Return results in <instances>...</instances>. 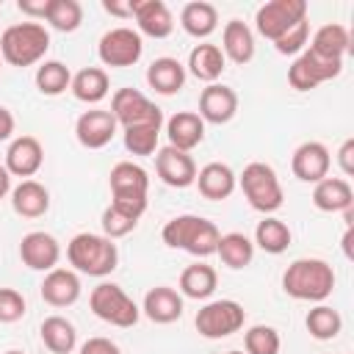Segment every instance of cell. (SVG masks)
Listing matches in <instances>:
<instances>
[{"label": "cell", "instance_id": "cell-1", "mask_svg": "<svg viewBox=\"0 0 354 354\" xmlns=\"http://www.w3.org/2000/svg\"><path fill=\"white\" fill-rule=\"evenodd\" d=\"M282 290L299 301H324L335 290V271L321 257H299L285 268Z\"/></svg>", "mask_w": 354, "mask_h": 354}, {"label": "cell", "instance_id": "cell-2", "mask_svg": "<svg viewBox=\"0 0 354 354\" xmlns=\"http://www.w3.org/2000/svg\"><path fill=\"white\" fill-rule=\"evenodd\" d=\"M160 238L171 249H183L194 257H207V254H216L221 232L213 221L194 216V213H185V216H174L171 221H166Z\"/></svg>", "mask_w": 354, "mask_h": 354}, {"label": "cell", "instance_id": "cell-3", "mask_svg": "<svg viewBox=\"0 0 354 354\" xmlns=\"http://www.w3.org/2000/svg\"><path fill=\"white\" fill-rule=\"evenodd\" d=\"M66 260L77 274L108 277L119 263V249L111 238L94 232H77L66 243Z\"/></svg>", "mask_w": 354, "mask_h": 354}, {"label": "cell", "instance_id": "cell-4", "mask_svg": "<svg viewBox=\"0 0 354 354\" xmlns=\"http://www.w3.org/2000/svg\"><path fill=\"white\" fill-rule=\"evenodd\" d=\"M108 185H111V205L138 221L147 210V191H149L147 171L133 160H119L111 169Z\"/></svg>", "mask_w": 354, "mask_h": 354}, {"label": "cell", "instance_id": "cell-5", "mask_svg": "<svg viewBox=\"0 0 354 354\" xmlns=\"http://www.w3.org/2000/svg\"><path fill=\"white\" fill-rule=\"evenodd\" d=\"M50 50V33L39 22L8 25L0 36V58L11 66H33Z\"/></svg>", "mask_w": 354, "mask_h": 354}, {"label": "cell", "instance_id": "cell-6", "mask_svg": "<svg viewBox=\"0 0 354 354\" xmlns=\"http://www.w3.org/2000/svg\"><path fill=\"white\" fill-rule=\"evenodd\" d=\"M238 185H241L246 202H249L254 210H260V213L268 216V213H274V210L282 207V199H285L282 183H279L277 171H274L268 163H260V160L249 163V166L243 169V174L238 177Z\"/></svg>", "mask_w": 354, "mask_h": 354}, {"label": "cell", "instance_id": "cell-7", "mask_svg": "<svg viewBox=\"0 0 354 354\" xmlns=\"http://www.w3.org/2000/svg\"><path fill=\"white\" fill-rule=\"evenodd\" d=\"M88 304H91V313H94L100 321H105V324H111V326H119V329L133 326V324L138 321V315H141L138 304H136L119 285H113V282H100V285L91 290Z\"/></svg>", "mask_w": 354, "mask_h": 354}, {"label": "cell", "instance_id": "cell-8", "mask_svg": "<svg viewBox=\"0 0 354 354\" xmlns=\"http://www.w3.org/2000/svg\"><path fill=\"white\" fill-rule=\"evenodd\" d=\"M246 321V310L243 304H238L235 299H216V301H207L194 324H196V332L207 340H221V337H230L235 335Z\"/></svg>", "mask_w": 354, "mask_h": 354}, {"label": "cell", "instance_id": "cell-9", "mask_svg": "<svg viewBox=\"0 0 354 354\" xmlns=\"http://www.w3.org/2000/svg\"><path fill=\"white\" fill-rule=\"evenodd\" d=\"M111 113L124 130L138 124H163V111L138 88H119L111 97Z\"/></svg>", "mask_w": 354, "mask_h": 354}, {"label": "cell", "instance_id": "cell-10", "mask_svg": "<svg viewBox=\"0 0 354 354\" xmlns=\"http://www.w3.org/2000/svg\"><path fill=\"white\" fill-rule=\"evenodd\" d=\"M307 19V3L304 0H268L257 8L254 14V25L257 33L277 41L290 25Z\"/></svg>", "mask_w": 354, "mask_h": 354}, {"label": "cell", "instance_id": "cell-11", "mask_svg": "<svg viewBox=\"0 0 354 354\" xmlns=\"http://www.w3.org/2000/svg\"><path fill=\"white\" fill-rule=\"evenodd\" d=\"M144 53L141 33L133 28H111L97 44V55L105 66H133Z\"/></svg>", "mask_w": 354, "mask_h": 354}, {"label": "cell", "instance_id": "cell-12", "mask_svg": "<svg viewBox=\"0 0 354 354\" xmlns=\"http://www.w3.org/2000/svg\"><path fill=\"white\" fill-rule=\"evenodd\" d=\"M343 72V61H332V58H321L310 50H304L288 69V83L296 91H313L315 86L337 77Z\"/></svg>", "mask_w": 354, "mask_h": 354}, {"label": "cell", "instance_id": "cell-13", "mask_svg": "<svg viewBox=\"0 0 354 354\" xmlns=\"http://www.w3.org/2000/svg\"><path fill=\"white\" fill-rule=\"evenodd\" d=\"M116 119L111 111L94 108V111H83L75 122V136L86 149H102L113 141L116 136Z\"/></svg>", "mask_w": 354, "mask_h": 354}, {"label": "cell", "instance_id": "cell-14", "mask_svg": "<svg viewBox=\"0 0 354 354\" xmlns=\"http://www.w3.org/2000/svg\"><path fill=\"white\" fill-rule=\"evenodd\" d=\"M155 171L171 188H188L196 180V163L191 152H183L174 147H163L155 152Z\"/></svg>", "mask_w": 354, "mask_h": 354}, {"label": "cell", "instance_id": "cell-15", "mask_svg": "<svg viewBox=\"0 0 354 354\" xmlns=\"http://www.w3.org/2000/svg\"><path fill=\"white\" fill-rule=\"evenodd\" d=\"M329 166H332V155L321 141L299 144L290 158L293 177H299L301 183H321L324 177H329Z\"/></svg>", "mask_w": 354, "mask_h": 354}, {"label": "cell", "instance_id": "cell-16", "mask_svg": "<svg viewBox=\"0 0 354 354\" xmlns=\"http://www.w3.org/2000/svg\"><path fill=\"white\" fill-rule=\"evenodd\" d=\"M19 257L33 271H53L61 260V243L50 232H28L19 241Z\"/></svg>", "mask_w": 354, "mask_h": 354}, {"label": "cell", "instance_id": "cell-17", "mask_svg": "<svg viewBox=\"0 0 354 354\" xmlns=\"http://www.w3.org/2000/svg\"><path fill=\"white\" fill-rule=\"evenodd\" d=\"M41 163H44V147L33 136H19L6 149V169L11 177L30 180L41 169Z\"/></svg>", "mask_w": 354, "mask_h": 354}, {"label": "cell", "instance_id": "cell-18", "mask_svg": "<svg viewBox=\"0 0 354 354\" xmlns=\"http://www.w3.org/2000/svg\"><path fill=\"white\" fill-rule=\"evenodd\" d=\"M238 113V94L224 83H210L199 94V119L210 124H227Z\"/></svg>", "mask_w": 354, "mask_h": 354}, {"label": "cell", "instance_id": "cell-19", "mask_svg": "<svg viewBox=\"0 0 354 354\" xmlns=\"http://www.w3.org/2000/svg\"><path fill=\"white\" fill-rule=\"evenodd\" d=\"M133 19H136L138 30L152 39H166L174 30V17L163 0H136Z\"/></svg>", "mask_w": 354, "mask_h": 354}, {"label": "cell", "instance_id": "cell-20", "mask_svg": "<svg viewBox=\"0 0 354 354\" xmlns=\"http://www.w3.org/2000/svg\"><path fill=\"white\" fill-rule=\"evenodd\" d=\"M39 290L50 307H69L80 299V277L72 268H53L44 274Z\"/></svg>", "mask_w": 354, "mask_h": 354}, {"label": "cell", "instance_id": "cell-21", "mask_svg": "<svg viewBox=\"0 0 354 354\" xmlns=\"http://www.w3.org/2000/svg\"><path fill=\"white\" fill-rule=\"evenodd\" d=\"M196 188H199V194L205 196V199H213V202H221V199H227V196H232V191H235V185H238V177H235V171L227 166V163H218V160H213V163H205L199 171H196Z\"/></svg>", "mask_w": 354, "mask_h": 354}, {"label": "cell", "instance_id": "cell-22", "mask_svg": "<svg viewBox=\"0 0 354 354\" xmlns=\"http://www.w3.org/2000/svg\"><path fill=\"white\" fill-rule=\"evenodd\" d=\"M166 136H169V147L183 149V152H191L205 138V122L194 111H177L166 122Z\"/></svg>", "mask_w": 354, "mask_h": 354}, {"label": "cell", "instance_id": "cell-23", "mask_svg": "<svg viewBox=\"0 0 354 354\" xmlns=\"http://www.w3.org/2000/svg\"><path fill=\"white\" fill-rule=\"evenodd\" d=\"M141 310L152 324H174L183 315V296L169 285H158L147 290Z\"/></svg>", "mask_w": 354, "mask_h": 354}, {"label": "cell", "instance_id": "cell-24", "mask_svg": "<svg viewBox=\"0 0 354 354\" xmlns=\"http://www.w3.org/2000/svg\"><path fill=\"white\" fill-rule=\"evenodd\" d=\"M313 205L324 213H343L354 207V191L346 177H324L313 188Z\"/></svg>", "mask_w": 354, "mask_h": 354}, {"label": "cell", "instance_id": "cell-25", "mask_svg": "<svg viewBox=\"0 0 354 354\" xmlns=\"http://www.w3.org/2000/svg\"><path fill=\"white\" fill-rule=\"evenodd\" d=\"M221 53L232 64H241V66L249 64L254 58V33H252V28L241 19H230L221 30Z\"/></svg>", "mask_w": 354, "mask_h": 354}, {"label": "cell", "instance_id": "cell-26", "mask_svg": "<svg viewBox=\"0 0 354 354\" xmlns=\"http://www.w3.org/2000/svg\"><path fill=\"white\" fill-rule=\"evenodd\" d=\"M11 207L22 218H39L50 210V191L36 180H22L11 188Z\"/></svg>", "mask_w": 354, "mask_h": 354}, {"label": "cell", "instance_id": "cell-27", "mask_svg": "<svg viewBox=\"0 0 354 354\" xmlns=\"http://www.w3.org/2000/svg\"><path fill=\"white\" fill-rule=\"evenodd\" d=\"M147 83L149 88H155L158 94L163 97H171L177 94L183 86H185V66L177 61V58H155L149 66H147Z\"/></svg>", "mask_w": 354, "mask_h": 354}, {"label": "cell", "instance_id": "cell-28", "mask_svg": "<svg viewBox=\"0 0 354 354\" xmlns=\"http://www.w3.org/2000/svg\"><path fill=\"white\" fill-rule=\"evenodd\" d=\"M69 91L75 94V100L86 102V105H97L108 97L111 91V80H108V72L102 66H86L80 72L72 75V83H69Z\"/></svg>", "mask_w": 354, "mask_h": 354}, {"label": "cell", "instance_id": "cell-29", "mask_svg": "<svg viewBox=\"0 0 354 354\" xmlns=\"http://www.w3.org/2000/svg\"><path fill=\"white\" fill-rule=\"evenodd\" d=\"M310 53L321 55V58H332V61H343V55L351 50V36L343 25L337 22H326L313 33V41L307 47Z\"/></svg>", "mask_w": 354, "mask_h": 354}, {"label": "cell", "instance_id": "cell-30", "mask_svg": "<svg viewBox=\"0 0 354 354\" xmlns=\"http://www.w3.org/2000/svg\"><path fill=\"white\" fill-rule=\"evenodd\" d=\"M224 64H227V58H224L221 47H218V44H210V41L196 44V47L188 53V72H191L196 80H205L207 86L221 77Z\"/></svg>", "mask_w": 354, "mask_h": 354}, {"label": "cell", "instance_id": "cell-31", "mask_svg": "<svg viewBox=\"0 0 354 354\" xmlns=\"http://www.w3.org/2000/svg\"><path fill=\"white\" fill-rule=\"evenodd\" d=\"M180 25L188 36L194 39H207L216 28H218V11L213 3H205V0H194V3H185L183 11H180Z\"/></svg>", "mask_w": 354, "mask_h": 354}, {"label": "cell", "instance_id": "cell-32", "mask_svg": "<svg viewBox=\"0 0 354 354\" xmlns=\"http://www.w3.org/2000/svg\"><path fill=\"white\" fill-rule=\"evenodd\" d=\"M218 285V274L207 263H191L180 274V293L188 299H210Z\"/></svg>", "mask_w": 354, "mask_h": 354}, {"label": "cell", "instance_id": "cell-33", "mask_svg": "<svg viewBox=\"0 0 354 354\" xmlns=\"http://www.w3.org/2000/svg\"><path fill=\"white\" fill-rule=\"evenodd\" d=\"M39 335H41V343H44L53 354H72L75 346H77L75 324L66 321L64 315H50V318H44L41 326H39Z\"/></svg>", "mask_w": 354, "mask_h": 354}, {"label": "cell", "instance_id": "cell-34", "mask_svg": "<svg viewBox=\"0 0 354 354\" xmlns=\"http://www.w3.org/2000/svg\"><path fill=\"white\" fill-rule=\"evenodd\" d=\"M216 254L221 257V263L227 268H246L254 257V243L243 235V232H227L218 238V246H216Z\"/></svg>", "mask_w": 354, "mask_h": 354}, {"label": "cell", "instance_id": "cell-35", "mask_svg": "<svg viewBox=\"0 0 354 354\" xmlns=\"http://www.w3.org/2000/svg\"><path fill=\"white\" fill-rule=\"evenodd\" d=\"M290 227L274 216H266L254 230V243L268 254H282L290 246Z\"/></svg>", "mask_w": 354, "mask_h": 354}, {"label": "cell", "instance_id": "cell-36", "mask_svg": "<svg viewBox=\"0 0 354 354\" xmlns=\"http://www.w3.org/2000/svg\"><path fill=\"white\" fill-rule=\"evenodd\" d=\"M304 326H307V332H310L315 340H332V337L340 335L343 318H340V313H337L335 307H329V304H315V307L307 313Z\"/></svg>", "mask_w": 354, "mask_h": 354}, {"label": "cell", "instance_id": "cell-37", "mask_svg": "<svg viewBox=\"0 0 354 354\" xmlns=\"http://www.w3.org/2000/svg\"><path fill=\"white\" fill-rule=\"evenodd\" d=\"M72 83V72L66 64L61 61H44L39 69H36V88L44 94V97H58L69 88Z\"/></svg>", "mask_w": 354, "mask_h": 354}, {"label": "cell", "instance_id": "cell-38", "mask_svg": "<svg viewBox=\"0 0 354 354\" xmlns=\"http://www.w3.org/2000/svg\"><path fill=\"white\" fill-rule=\"evenodd\" d=\"M55 30L61 33H72L80 28L83 22V6L77 0H50L47 17H44Z\"/></svg>", "mask_w": 354, "mask_h": 354}, {"label": "cell", "instance_id": "cell-39", "mask_svg": "<svg viewBox=\"0 0 354 354\" xmlns=\"http://www.w3.org/2000/svg\"><path fill=\"white\" fill-rule=\"evenodd\" d=\"M160 127L163 124H138V127H127L124 130V149L133 155H152L158 149V138H160Z\"/></svg>", "mask_w": 354, "mask_h": 354}, {"label": "cell", "instance_id": "cell-40", "mask_svg": "<svg viewBox=\"0 0 354 354\" xmlns=\"http://www.w3.org/2000/svg\"><path fill=\"white\" fill-rule=\"evenodd\" d=\"M279 346H282L279 332L274 326H266V324H257L243 335L246 354H279Z\"/></svg>", "mask_w": 354, "mask_h": 354}, {"label": "cell", "instance_id": "cell-41", "mask_svg": "<svg viewBox=\"0 0 354 354\" xmlns=\"http://www.w3.org/2000/svg\"><path fill=\"white\" fill-rule=\"evenodd\" d=\"M307 39H310V22L301 19V22H296V25H290V28L274 41V50H277L279 55H296V53H301V50L307 47Z\"/></svg>", "mask_w": 354, "mask_h": 354}, {"label": "cell", "instance_id": "cell-42", "mask_svg": "<svg viewBox=\"0 0 354 354\" xmlns=\"http://www.w3.org/2000/svg\"><path fill=\"white\" fill-rule=\"evenodd\" d=\"M136 224H138L136 218L124 216V213H122V210H116L113 205H108V207L102 210V232H105V238H111V241L130 235V232L136 230Z\"/></svg>", "mask_w": 354, "mask_h": 354}, {"label": "cell", "instance_id": "cell-43", "mask_svg": "<svg viewBox=\"0 0 354 354\" xmlns=\"http://www.w3.org/2000/svg\"><path fill=\"white\" fill-rule=\"evenodd\" d=\"M25 315V296L14 288H0V324H14Z\"/></svg>", "mask_w": 354, "mask_h": 354}, {"label": "cell", "instance_id": "cell-44", "mask_svg": "<svg viewBox=\"0 0 354 354\" xmlns=\"http://www.w3.org/2000/svg\"><path fill=\"white\" fill-rule=\"evenodd\" d=\"M77 354H122V351H119V346H116L113 340H108V337H88V340L80 346Z\"/></svg>", "mask_w": 354, "mask_h": 354}, {"label": "cell", "instance_id": "cell-45", "mask_svg": "<svg viewBox=\"0 0 354 354\" xmlns=\"http://www.w3.org/2000/svg\"><path fill=\"white\" fill-rule=\"evenodd\" d=\"M337 163H340V171H343L346 177L354 174V138H346V141L340 144V149H337Z\"/></svg>", "mask_w": 354, "mask_h": 354}, {"label": "cell", "instance_id": "cell-46", "mask_svg": "<svg viewBox=\"0 0 354 354\" xmlns=\"http://www.w3.org/2000/svg\"><path fill=\"white\" fill-rule=\"evenodd\" d=\"M17 8L33 19H44L47 17V8H50V0H19Z\"/></svg>", "mask_w": 354, "mask_h": 354}, {"label": "cell", "instance_id": "cell-47", "mask_svg": "<svg viewBox=\"0 0 354 354\" xmlns=\"http://www.w3.org/2000/svg\"><path fill=\"white\" fill-rule=\"evenodd\" d=\"M133 6H136V0H127V3H119V0H102V8H105L108 14H113V17H122V19L133 17Z\"/></svg>", "mask_w": 354, "mask_h": 354}, {"label": "cell", "instance_id": "cell-48", "mask_svg": "<svg viewBox=\"0 0 354 354\" xmlns=\"http://www.w3.org/2000/svg\"><path fill=\"white\" fill-rule=\"evenodd\" d=\"M11 136H14V113L6 105H0V141H8Z\"/></svg>", "mask_w": 354, "mask_h": 354}, {"label": "cell", "instance_id": "cell-49", "mask_svg": "<svg viewBox=\"0 0 354 354\" xmlns=\"http://www.w3.org/2000/svg\"><path fill=\"white\" fill-rule=\"evenodd\" d=\"M8 191H11V174H8L6 166H0V199H3Z\"/></svg>", "mask_w": 354, "mask_h": 354}, {"label": "cell", "instance_id": "cell-50", "mask_svg": "<svg viewBox=\"0 0 354 354\" xmlns=\"http://www.w3.org/2000/svg\"><path fill=\"white\" fill-rule=\"evenodd\" d=\"M351 227H346V235H343V252H346V257H351Z\"/></svg>", "mask_w": 354, "mask_h": 354}, {"label": "cell", "instance_id": "cell-51", "mask_svg": "<svg viewBox=\"0 0 354 354\" xmlns=\"http://www.w3.org/2000/svg\"><path fill=\"white\" fill-rule=\"evenodd\" d=\"M6 354H22V351H17V348H11V351H6Z\"/></svg>", "mask_w": 354, "mask_h": 354}, {"label": "cell", "instance_id": "cell-52", "mask_svg": "<svg viewBox=\"0 0 354 354\" xmlns=\"http://www.w3.org/2000/svg\"><path fill=\"white\" fill-rule=\"evenodd\" d=\"M227 354H243V351H227Z\"/></svg>", "mask_w": 354, "mask_h": 354}, {"label": "cell", "instance_id": "cell-53", "mask_svg": "<svg viewBox=\"0 0 354 354\" xmlns=\"http://www.w3.org/2000/svg\"><path fill=\"white\" fill-rule=\"evenodd\" d=\"M0 61H3V58H0Z\"/></svg>", "mask_w": 354, "mask_h": 354}]
</instances>
